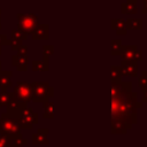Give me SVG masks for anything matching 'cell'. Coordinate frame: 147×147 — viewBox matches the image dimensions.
I'll return each instance as SVG.
<instances>
[{"label":"cell","instance_id":"obj_8","mask_svg":"<svg viewBox=\"0 0 147 147\" xmlns=\"http://www.w3.org/2000/svg\"><path fill=\"white\" fill-rule=\"evenodd\" d=\"M11 65L16 68L17 71L20 72H26L28 71V65H29V57L28 55H21V54H15L11 56Z\"/></svg>","mask_w":147,"mask_h":147},{"label":"cell","instance_id":"obj_26","mask_svg":"<svg viewBox=\"0 0 147 147\" xmlns=\"http://www.w3.org/2000/svg\"><path fill=\"white\" fill-rule=\"evenodd\" d=\"M138 85L141 90L147 88V71L146 70H144L138 77Z\"/></svg>","mask_w":147,"mask_h":147},{"label":"cell","instance_id":"obj_36","mask_svg":"<svg viewBox=\"0 0 147 147\" xmlns=\"http://www.w3.org/2000/svg\"><path fill=\"white\" fill-rule=\"evenodd\" d=\"M127 1H130V2H137L138 0H127Z\"/></svg>","mask_w":147,"mask_h":147},{"label":"cell","instance_id":"obj_37","mask_svg":"<svg viewBox=\"0 0 147 147\" xmlns=\"http://www.w3.org/2000/svg\"><path fill=\"white\" fill-rule=\"evenodd\" d=\"M1 47H2V46H0V55L2 54V48H1Z\"/></svg>","mask_w":147,"mask_h":147},{"label":"cell","instance_id":"obj_18","mask_svg":"<svg viewBox=\"0 0 147 147\" xmlns=\"http://www.w3.org/2000/svg\"><path fill=\"white\" fill-rule=\"evenodd\" d=\"M127 30H141L142 29V20L141 18H129L125 21Z\"/></svg>","mask_w":147,"mask_h":147},{"label":"cell","instance_id":"obj_5","mask_svg":"<svg viewBox=\"0 0 147 147\" xmlns=\"http://www.w3.org/2000/svg\"><path fill=\"white\" fill-rule=\"evenodd\" d=\"M11 98L18 102L28 105L32 98V86L31 83L28 82H17L14 86V91L11 92Z\"/></svg>","mask_w":147,"mask_h":147},{"label":"cell","instance_id":"obj_21","mask_svg":"<svg viewBox=\"0 0 147 147\" xmlns=\"http://www.w3.org/2000/svg\"><path fill=\"white\" fill-rule=\"evenodd\" d=\"M54 53V47L53 45H44L42 46V62L49 67V56Z\"/></svg>","mask_w":147,"mask_h":147},{"label":"cell","instance_id":"obj_10","mask_svg":"<svg viewBox=\"0 0 147 147\" xmlns=\"http://www.w3.org/2000/svg\"><path fill=\"white\" fill-rule=\"evenodd\" d=\"M26 106H28V105L22 103V102H18V101H16L15 99L10 98L9 102H8V103H7V106H6L7 110H6V113H5V114H6V115H8V116L17 117V115L21 113V110H23Z\"/></svg>","mask_w":147,"mask_h":147},{"label":"cell","instance_id":"obj_6","mask_svg":"<svg viewBox=\"0 0 147 147\" xmlns=\"http://www.w3.org/2000/svg\"><path fill=\"white\" fill-rule=\"evenodd\" d=\"M16 118H17L20 127L23 130H31L33 125L38 123V114L28 106L23 110H21V113L17 115Z\"/></svg>","mask_w":147,"mask_h":147},{"label":"cell","instance_id":"obj_30","mask_svg":"<svg viewBox=\"0 0 147 147\" xmlns=\"http://www.w3.org/2000/svg\"><path fill=\"white\" fill-rule=\"evenodd\" d=\"M141 60H142V51L137 49L136 53H134V61L138 62V61H141Z\"/></svg>","mask_w":147,"mask_h":147},{"label":"cell","instance_id":"obj_35","mask_svg":"<svg viewBox=\"0 0 147 147\" xmlns=\"http://www.w3.org/2000/svg\"><path fill=\"white\" fill-rule=\"evenodd\" d=\"M1 14H2V9L0 8V30H1V28H2V24H1Z\"/></svg>","mask_w":147,"mask_h":147},{"label":"cell","instance_id":"obj_15","mask_svg":"<svg viewBox=\"0 0 147 147\" xmlns=\"http://www.w3.org/2000/svg\"><path fill=\"white\" fill-rule=\"evenodd\" d=\"M138 49L136 45H123V49L121 52L122 61H134V53Z\"/></svg>","mask_w":147,"mask_h":147},{"label":"cell","instance_id":"obj_33","mask_svg":"<svg viewBox=\"0 0 147 147\" xmlns=\"http://www.w3.org/2000/svg\"><path fill=\"white\" fill-rule=\"evenodd\" d=\"M141 11H142V14H147V2H146V3H144V7H142Z\"/></svg>","mask_w":147,"mask_h":147},{"label":"cell","instance_id":"obj_28","mask_svg":"<svg viewBox=\"0 0 147 147\" xmlns=\"http://www.w3.org/2000/svg\"><path fill=\"white\" fill-rule=\"evenodd\" d=\"M17 54H21V55H28V46L26 45H21L18 48H17Z\"/></svg>","mask_w":147,"mask_h":147},{"label":"cell","instance_id":"obj_2","mask_svg":"<svg viewBox=\"0 0 147 147\" xmlns=\"http://www.w3.org/2000/svg\"><path fill=\"white\" fill-rule=\"evenodd\" d=\"M32 86V98L31 101L36 103H44L54 96V88L49 86L48 82H33Z\"/></svg>","mask_w":147,"mask_h":147},{"label":"cell","instance_id":"obj_7","mask_svg":"<svg viewBox=\"0 0 147 147\" xmlns=\"http://www.w3.org/2000/svg\"><path fill=\"white\" fill-rule=\"evenodd\" d=\"M132 125L127 124L121 117H111V133L113 134H126Z\"/></svg>","mask_w":147,"mask_h":147},{"label":"cell","instance_id":"obj_11","mask_svg":"<svg viewBox=\"0 0 147 147\" xmlns=\"http://www.w3.org/2000/svg\"><path fill=\"white\" fill-rule=\"evenodd\" d=\"M31 36L33 40H47L49 38V25L38 24Z\"/></svg>","mask_w":147,"mask_h":147},{"label":"cell","instance_id":"obj_19","mask_svg":"<svg viewBox=\"0 0 147 147\" xmlns=\"http://www.w3.org/2000/svg\"><path fill=\"white\" fill-rule=\"evenodd\" d=\"M42 107H44L42 117L44 118H53L54 117V103L51 101H46L42 103Z\"/></svg>","mask_w":147,"mask_h":147},{"label":"cell","instance_id":"obj_27","mask_svg":"<svg viewBox=\"0 0 147 147\" xmlns=\"http://www.w3.org/2000/svg\"><path fill=\"white\" fill-rule=\"evenodd\" d=\"M122 87V82L121 83H116V82H111V98H115Z\"/></svg>","mask_w":147,"mask_h":147},{"label":"cell","instance_id":"obj_12","mask_svg":"<svg viewBox=\"0 0 147 147\" xmlns=\"http://www.w3.org/2000/svg\"><path fill=\"white\" fill-rule=\"evenodd\" d=\"M48 129H39L36 133L32 134V144L33 145H48Z\"/></svg>","mask_w":147,"mask_h":147},{"label":"cell","instance_id":"obj_31","mask_svg":"<svg viewBox=\"0 0 147 147\" xmlns=\"http://www.w3.org/2000/svg\"><path fill=\"white\" fill-rule=\"evenodd\" d=\"M22 44H23V42H20V41H14V40H10V45H9V46L11 47V49H13V51H17V48H18V47H20V46H21Z\"/></svg>","mask_w":147,"mask_h":147},{"label":"cell","instance_id":"obj_34","mask_svg":"<svg viewBox=\"0 0 147 147\" xmlns=\"http://www.w3.org/2000/svg\"><path fill=\"white\" fill-rule=\"evenodd\" d=\"M136 106H137V108H141V107L144 106V103H142L141 101H140V102H138V101H137V105H136Z\"/></svg>","mask_w":147,"mask_h":147},{"label":"cell","instance_id":"obj_39","mask_svg":"<svg viewBox=\"0 0 147 147\" xmlns=\"http://www.w3.org/2000/svg\"><path fill=\"white\" fill-rule=\"evenodd\" d=\"M142 1H144V3H146V2H147V0H142Z\"/></svg>","mask_w":147,"mask_h":147},{"label":"cell","instance_id":"obj_4","mask_svg":"<svg viewBox=\"0 0 147 147\" xmlns=\"http://www.w3.org/2000/svg\"><path fill=\"white\" fill-rule=\"evenodd\" d=\"M16 17H17V29L25 32L28 36L32 34L33 30L39 24L38 23V17L33 13H29V14L17 13Z\"/></svg>","mask_w":147,"mask_h":147},{"label":"cell","instance_id":"obj_25","mask_svg":"<svg viewBox=\"0 0 147 147\" xmlns=\"http://www.w3.org/2000/svg\"><path fill=\"white\" fill-rule=\"evenodd\" d=\"M10 98H11V92L0 91V108L7 106V103L10 100Z\"/></svg>","mask_w":147,"mask_h":147},{"label":"cell","instance_id":"obj_38","mask_svg":"<svg viewBox=\"0 0 147 147\" xmlns=\"http://www.w3.org/2000/svg\"><path fill=\"white\" fill-rule=\"evenodd\" d=\"M1 65H2V62L0 61V70H1Z\"/></svg>","mask_w":147,"mask_h":147},{"label":"cell","instance_id":"obj_24","mask_svg":"<svg viewBox=\"0 0 147 147\" xmlns=\"http://www.w3.org/2000/svg\"><path fill=\"white\" fill-rule=\"evenodd\" d=\"M32 70L33 71H48L49 67H47L42 60H33L32 61Z\"/></svg>","mask_w":147,"mask_h":147},{"label":"cell","instance_id":"obj_40","mask_svg":"<svg viewBox=\"0 0 147 147\" xmlns=\"http://www.w3.org/2000/svg\"><path fill=\"white\" fill-rule=\"evenodd\" d=\"M0 147H5V146H2V145H1V144H0Z\"/></svg>","mask_w":147,"mask_h":147},{"label":"cell","instance_id":"obj_17","mask_svg":"<svg viewBox=\"0 0 147 147\" xmlns=\"http://www.w3.org/2000/svg\"><path fill=\"white\" fill-rule=\"evenodd\" d=\"M122 49H123V44L121 39H113L110 41V53L113 56L121 55Z\"/></svg>","mask_w":147,"mask_h":147},{"label":"cell","instance_id":"obj_16","mask_svg":"<svg viewBox=\"0 0 147 147\" xmlns=\"http://www.w3.org/2000/svg\"><path fill=\"white\" fill-rule=\"evenodd\" d=\"M121 11H122V14H126V15L137 14V11H138L137 2H130V1L123 2L121 5Z\"/></svg>","mask_w":147,"mask_h":147},{"label":"cell","instance_id":"obj_1","mask_svg":"<svg viewBox=\"0 0 147 147\" xmlns=\"http://www.w3.org/2000/svg\"><path fill=\"white\" fill-rule=\"evenodd\" d=\"M137 93L132 91L131 82H122L119 93L111 98V117H121L127 124L133 125L137 119Z\"/></svg>","mask_w":147,"mask_h":147},{"label":"cell","instance_id":"obj_32","mask_svg":"<svg viewBox=\"0 0 147 147\" xmlns=\"http://www.w3.org/2000/svg\"><path fill=\"white\" fill-rule=\"evenodd\" d=\"M142 99H141V102L142 103H147V88L142 90Z\"/></svg>","mask_w":147,"mask_h":147},{"label":"cell","instance_id":"obj_23","mask_svg":"<svg viewBox=\"0 0 147 147\" xmlns=\"http://www.w3.org/2000/svg\"><path fill=\"white\" fill-rule=\"evenodd\" d=\"M110 76H111V82H116V83H121L122 82V70L119 65H111L110 69Z\"/></svg>","mask_w":147,"mask_h":147},{"label":"cell","instance_id":"obj_13","mask_svg":"<svg viewBox=\"0 0 147 147\" xmlns=\"http://www.w3.org/2000/svg\"><path fill=\"white\" fill-rule=\"evenodd\" d=\"M110 26L113 30L116 31L117 36H125L127 33L126 23H125V20L123 18H111Z\"/></svg>","mask_w":147,"mask_h":147},{"label":"cell","instance_id":"obj_20","mask_svg":"<svg viewBox=\"0 0 147 147\" xmlns=\"http://www.w3.org/2000/svg\"><path fill=\"white\" fill-rule=\"evenodd\" d=\"M26 144H28V140L23 138L22 133L10 137V147H23Z\"/></svg>","mask_w":147,"mask_h":147},{"label":"cell","instance_id":"obj_9","mask_svg":"<svg viewBox=\"0 0 147 147\" xmlns=\"http://www.w3.org/2000/svg\"><path fill=\"white\" fill-rule=\"evenodd\" d=\"M119 67H121L123 76L138 77V62H136V61H122Z\"/></svg>","mask_w":147,"mask_h":147},{"label":"cell","instance_id":"obj_29","mask_svg":"<svg viewBox=\"0 0 147 147\" xmlns=\"http://www.w3.org/2000/svg\"><path fill=\"white\" fill-rule=\"evenodd\" d=\"M3 45H10V39H8L6 34H0V46Z\"/></svg>","mask_w":147,"mask_h":147},{"label":"cell","instance_id":"obj_3","mask_svg":"<svg viewBox=\"0 0 147 147\" xmlns=\"http://www.w3.org/2000/svg\"><path fill=\"white\" fill-rule=\"evenodd\" d=\"M18 133H21V127L18 125L17 118L2 113L0 117V136L14 137Z\"/></svg>","mask_w":147,"mask_h":147},{"label":"cell","instance_id":"obj_22","mask_svg":"<svg viewBox=\"0 0 147 147\" xmlns=\"http://www.w3.org/2000/svg\"><path fill=\"white\" fill-rule=\"evenodd\" d=\"M10 38H11L10 40L23 42L24 40L28 39V34H26L25 32H23V31H21V30H18V29L16 28V29H14V30L11 31V33H10Z\"/></svg>","mask_w":147,"mask_h":147},{"label":"cell","instance_id":"obj_14","mask_svg":"<svg viewBox=\"0 0 147 147\" xmlns=\"http://www.w3.org/2000/svg\"><path fill=\"white\" fill-rule=\"evenodd\" d=\"M11 76L13 72L10 70H0V91H7L8 87H13Z\"/></svg>","mask_w":147,"mask_h":147}]
</instances>
